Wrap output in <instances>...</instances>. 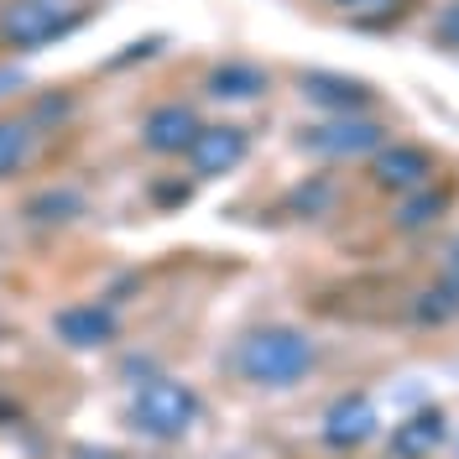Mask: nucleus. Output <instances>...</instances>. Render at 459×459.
I'll return each instance as SVG.
<instances>
[{
	"instance_id": "1",
	"label": "nucleus",
	"mask_w": 459,
	"mask_h": 459,
	"mask_svg": "<svg viewBox=\"0 0 459 459\" xmlns=\"http://www.w3.org/2000/svg\"><path fill=\"white\" fill-rule=\"evenodd\" d=\"M225 360L240 381H251L261 392H287V386H298V381L314 376L318 350L292 324H256V329H246L240 340L230 344Z\"/></svg>"
},
{
	"instance_id": "2",
	"label": "nucleus",
	"mask_w": 459,
	"mask_h": 459,
	"mask_svg": "<svg viewBox=\"0 0 459 459\" xmlns=\"http://www.w3.org/2000/svg\"><path fill=\"white\" fill-rule=\"evenodd\" d=\"M199 392L183 386V381H168V376H146L131 397V429L146 433V438H183V433L199 423Z\"/></svg>"
},
{
	"instance_id": "3",
	"label": "nucleus",
	"mask_w": 459,
	"mask_h": 459,
	"mask_svg": "<svg viewBox=\"0 0 459 459\" xmlns=\"http://www.w3.org/2000/svg\"><path fill=\"white\" fill-rule=\"evenodd\" d=\"M292 142L303 146L308 157H329V162H344V157H371L386 146V126L376 115H334V120H318V126H303Z\"/></svg>"
},
{
	"instance_id": "4",
	"label": "nucleus",
	"mask_w": 459,
	"mask_h": 459,
	"mask_svg": "<svg viewBox=\"0 0 459 459\" xmlns=\"http://www.w3.org/2000/svg\"><path fill=\"white\" fill-rule=\"evenodd\" d=\"M79 16H68V11H57L53 0H11L5 11H0V42L5 48H48L57 37H68Z\"/></svg>"
},
{
	"instance_id": "5",
	"label": "nucleus",
	"mask_w": 459,
	"mask_h": 459,
	"mask_svg": "<svg viewBox=\"0 0 459 459\" xmlns=\"http://www.w3.org/2000/svg\"><path fill=\"white\" fill-rule=\"evenodd\" d=\"M298 94L324 110L329 120L334 115H366L376 105V89L360 84V79H350V74H334V68H303L298 74Z\"/></svg>"
},
{
	"instance_id": "6",
	"label": "nucleus",
	"mask_w": 459,
	"mask_h": 459,
	"mask_svg": "<svg viewBox=\"0 0 459 459\" xmlns=\"http://www.w3.org/2000/svg\"><path fill=\"white\" fill-rule=\"evenodd\" d=\"M376 429H381V412H376V402L366 392H350V397L329 402V412H324V444L334 449V455H350V449H360V444H371Z\"/></svg>"
},
{
	"instance_id": "7",
	"label": "nucleus",
	"mask_w": 459,
	"mask_h": 459,
	"mask_svg": "<svg viewBox=\"0 0 459 459\" xmlns=\"http://www.w3.org/2000/svg\"><path fill=\"white\" fill-rule=\"evenodd\" d=\"M433 172V152L429 146H381L371 152V178L381 188H392V194H412V188H423Z\"/></svg>"
},
{
	"instance_id": "8",
	"label": "nucleus",
	"mask_w": 459,
	"mask_h": 459,
	"mask_svg": "<svg viewBox=\"0 0 459 459\" xmlns=\"http://www.w3.org/2000/svg\"><path fill=\"white\" fill-rule=\"evenodd\" d=\"M199 131H204L199 110H188V105H157L142 126V142L152 152H162V157H178V152L188 157V146L199 142Z\"/></svg>"
},
{
	"instance_id": "9",
	"label": "nucleus",
	"mask_w": 459,
	"mask_h": 459,
	"mask_svg": "<svg viewBox=\"0 0 459 459\" xmlns=\"http://www.w3.org/2000/svg\"><path fill=\"white\" fill-rule=\"evenodd\" d=\"M246 131L240 126H204L199 142L188 146V162H194V172L199 178H220V172L240 168V157H246Z\"/></svg>"
},
{
	"instance_id": "10",
	"label": "nucleus",
	"mask_w": 459,
	"mask_h": 459,
	"mask_svg": "<svg viewBox=\"0 0 459 459\" xmlns=\"http://www.w3.org/2000/svg\"><path fill=\"white\" fill-rule=\"evenodd\" d=\"M444 438H449L444 407H418L412 418H402L392 429V459H429Z\"/></svg>"
},
{
	"instance_id": "11",
	"label": "nucleus",
	"mask_w": 459,
	"mask_h": 459,
	"mask_svg": "<svg viewBox=\"0 0 459 459\" xmlns=\"http://www.w3.org/2000/svg\"><path fill=\"white\" fill-rule=\"evenodd\" d=\"M57 340L74 344V350H94V344H110L115 340V314L110 308H100V303H79V308H63V314L53 318Z\"/></svg>"
},
{
	"instance_id": "12",
	"label": "nucleus",
	"mask_w": 459,
	"mask_h": 459,
	"mask_svg": "<svg viewBox=\"0 0 459 459\" xmlns=\"http://www.w3.org/2000/svg\"><path fill=\"white\" fill-rule=\"evenodd\" d=\"M261 89H266V68H251V63H225L209 74V94L220 100H251Z\"/></svg>"
},
{
	"instance_id": "13",
	"label": "nucleus",
	"mask_w": 459,
	"mask_h": 459,
	"mask_svg": "<svg viewBox=\"0 0 459 459\" xmlns=\"http://www.w3.org/2000/svg\"><path fill=\"white\" fill-rule=\"evenodd\" d=\"M31 162V120H11L0 115V178L22 172Z\"/></svg>"
},
{
	"instance_id": "14",
	"label": "nucleus",
	"mask_w": 459,
	"mask_h": 459,
	"mask_svg": "<svg viewBox=\"0 0 459 459\" xmlns=\"http://www.w3.org/2000/svg\"><path fill=\"white\" fill-rule=\"evenodd\" d=\"M449 318H459V277H438L418 298V324H449Z\"/></svg>"
},
{
	"instance_id": "15",
	"label": "nucleus",
	"mask_w": 459,
	"mask_h": 459,
	"mask_svg": "<svg viewBox=\"0 0 459 459\" xmlns=\"http://www.w3.org/2000/svg\"><path fill=\"white\" fill-rule=\"evenodd\" d=\"M444 209H449V188H418V194H407L397 204V225L418 230V225H429V220H438Z\"/></svg>"
},
{
	"instance_id": "16",
	"label": "nucleus",
	"mask_w": 459,
	"mask_h": 459,
	"mask_svg": "<svg viewBox=\"0 0 459 459\" xmlns=\"http://www.w3.org/2000/svg\"><path fill=\"white\" fill-rule=\"evenodd\" d=\"M79 209H84V199H79L74 188H48L42 199L27 204V214H37V220H74Z\"/></svg>"
},
{
	"instance_id": "17",
	"label": "nucleus",
	"mask_w": 459,
	"mask_h": 459,
	"mask_svg": "<svg viewBox=\"0 0 459 459\" xmlns=\"http://www.w3.org/2000/svg\"><path fill=\"white\" fill-rule=\"evenodd\" d=\"M292 194H298V199L287 204L292 214H324V209H329V194H334V188H329V178H314V183H298Z\"/></svg>"
},
{
	"instance_id": "18",
	"label": "nucleus",
	"mask_w": 459,
	"mask_h": 459,
	"mask_svg": "<svg viewBox=\"0 0 459 459\" xmlns=\"http://www.w3.org/2000/svg\"><path fill=\"white\" fill-rule=\"evenodd\" d=\"M433 42H438V48H459V0H449V5L438 11V22H433Z\"/></svg>"
},
{
	"instance_id": "19",
	"label": "nucleus",
	"mask_w": 459,
	"mask_h": 459,
	"mask_svg": "<svg viewBox=\"0 0 459 459\" xmlns=\"http://www.w3.org/2000/svg\"><path fill=\"white\" fill-rule=\"evenodd\" d=\"M68 115H74V100L68 94H42L31 120H68Z\"/></svg>"
},
{
	"instance_id": "20",
	"label": "nucleus",
	"mask_w": 459,
	"mask_h": 459,
	"mask_svg": "<svg viewBox=\"0 0 459 459\" xmlns=\"http://www.w3.org/2000/svg\"><path fill=\"white\" fill-rule=\"evenodd\" d=\"M329 5H344V11H366V5H376V0H329Z\"/></svg>"
},
{
	"instance_id": "21",
	"label": "nucleus",
	"mask_w": 459,
	"mask_h": 459,
	"mask_svg": "<svg viewBox=\"0 0 459 459\" xmlns=\"http://www.w3.org/2000/svg\"><path fill=\"white\" fill-rule=\"evenodd\" d=\"M449 277H459V240L449 246Z\"/></svg>"
}]
</instances>
